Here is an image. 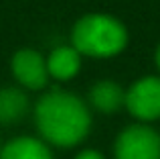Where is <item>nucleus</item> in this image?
<instances>
[{
  "mask_svg": "<svg viewBox=\"0 0 160 159\" xmlns=\"http://www.w3.org/2000/svg\"><path fill=\"white\" fill-rule=\"evenodd\" d=\"M35 120L43 139L57 147L81 143L91 127V116L83 100L63 90H53L39 100Z\"/></svg>",
  "mask_w": 160,
  "mask_h": 159,
  "instance_id": "obj_1",
  "label": "nucleus"
},
{
  "mask_svg": "<svg viewBox=\"0 0 160 159\" xmlns=\"http://www.w3.org/2000/svg\"><path fill=\"white\" fill-rule=\"evenodd\" d=\"M73 47L81 55L89 57H113L128 45L126 27L109 14H85L75 23L71 33Z\"/></svg>",
  "mask_w": 160,
  "mask_h": 159,
  "instance_id": "obj_2",
  "label": "nucleus"
},
{
  "mask_svg": "<svg viewBox=\"0 0 160 159\" xmlns=\"http://www.w3.org/2000/svg\"><path fill=\"white\" fill-rule=\"evenodd\" d=\"M116 159H160V135L146 124L124 129L113 147Z\"/></svg>",
  "mask_w": 160,
  "mask_h": 159,
  "instance_id": "obj_3",
  "label": "nucleus"
},
{
  "mask_svg": "<svg viewBox=\"0 0 160 159\" xmlns=\"http://www.w3.org/2000/svg\"><path fill=\"white\" fill-rule=\"evenodd\" d=\"M126 108L140 120L160 118V78L148 76L134 82L126 92Z\"/></svg>",
  "mask_w": 160,
  "mask_h": 159,
  "instance_id": "obj_4",
  "label": "nucleus"
},
{
  "mask_svg": "<svg viewBox=\"0 0 160 159\" xmlns=\"http://www.w3.org/2000/svg\"><path fill=\"white\" fill-rule=\"evenodd\" d=\"M12 76L20 86L28 90H41L47 86L49 72H47V59H43L39 51L35 49H20L12 55Z\"/></svg>",
  "mask_w": 160,
  "mask_h": 159,
  "instance_id": "obj_5",
  "label": "nucleus"
},
{
  "mask_svg": "<svg viewBox=\"0 0 160 159\" xmlns=\"http://www.w3.org/2000/svg\"><path fill=\"white\" fill-rule=\"evenodd\" d=\"M79 68H81V53L71 45H61V47L53 49L51 55L47 57V72L55 80H71L77 76Z\"/></svg>",
  "mask_w": 160,
  "mask_h": 159,
  "instance_id": "obj_6",
  "label": "nucleus"
},
{
  "mask_svg": "<svg viewBox=\"0 0 160 159\" xmlns=\"http://www.w3.org/2000/svg\"><path fill=\"white\" fill-rule=\"evenodd\" d=\"M0 159H53V155L41 139L16 137L0 149Z\"/></svg>",
  "mask_w": 160,
  "mask_h": 159,
  "instance_id": "obj_7",
  "label": "nucleus"
},
{
  "mask_svg": "<svg viewBox=\"0 0 160 159\" xmlns=\"http://www.w3.org/2000/svg\"><path fill=\"white\" fill-rule=\"evenodd\" d=\"M89 100L95 110L112 114L126 104V92L122 90L120 84L112 82V80H103V82H98L91 88Z\"/></svg>",
  "mask_w": 160,
  "mask_h": 159,
  "instance_id": "obj_8",
  "label": "nucleus"
},
{
  "mask_svg": "<svg viewBox=\"0 0 160 159\" xmlns=\"http://www.w3.org/2000/svg\"><path fill=\"white\" fill-rule=\"evenodd\" d=\"M28 100L16 88L0 90V123H14L27 112Z\"/></svg>",
  "mask_w": 160,
  "mask_h": 159,
  "instance_id": "obj_9",
  "label": "nucleus"
},
{
  "mask_svg": "<svg viewBox=\"0 0 160 159\" xmlns=\"http://www.w3.org/2000/svg\"><path fill=\"white\" fill-rule=\"evenodd\" d=\"M75 159H103V155L99 151H93V149H85V151H81Z\"/></svg>",
  "mask_w": 160,
  "mask_h": 159,
  "instance_id": "obj_10",
  "label": "nucleus"
},
{
  "mask_svg": "<svg viewBox=\"0 0 160 159\" xmlns=\"http://www.w3.org/2000/svg\"><path fill=\"white\" fill-rule=\"evenodd\" d=\"M156 65H158V69H160V47L156 49Z\"/></svg>",
  "mask_w": 160,
  "mask_h": 159,
  "instance_id": "obj_11",
  "label": "nucleus"
}]
</instances>
